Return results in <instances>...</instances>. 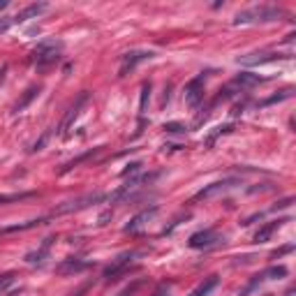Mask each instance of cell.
Returning a JSON list of instances; mask_svg holds the SVG:
<instances>
[{"instance_id":"1","label":"cell","mask_w":296,"mask_h":296,"mask_svg":"<svg viewBox=\"0 0 296 296\" xmlns=\"http://www.w3.org/2000/svg\"><path fill=\"white\" fill-rule=\"evenodd\" d=\"M282 10L273 5H261V7H250L236 14L234 26H245V24H268V21H278L282 17Z\"/></svg>"},{"instance_id":"2","label":"cell","mask_w":296,"mask_h":296,"mask_svg":"<svg viewBox=\"0 0 296 296\" xmlns=\"http://www.w3.org/2000/svg\"><path fill=\"white\" fill-rule=\"evenodd\" d=\"M61 49H63V42L58 40H44L40 42L31 54V61L35 63L37 70H47V67L56 65L61 61Z\"/></svg>"},{"instance_id":"3","label":"cell","mask_w":296,"mask_h":296,"mask_svg":"<svg viewBox=\"0 0 296 296\" xmlns=\"http://www.w3.org/2000/svg\"><path fill=\"white\" fill-rule=\"evenodd\" d=\"M88 91H84V93H79V97L74 100V104L67 109V114L63 116V121H61V125L56 127V134L58 137H67V132L72 130V125H74V121L79 118V114H81V109L86 107V102H88Z\"/></svg>"},{"instance_id":"4","label":"cell","mask_w":296,"mask_h":296,"mask_svg":"<svg viewBox=\"0 0 296 296\" xmlns=\"http://www.w3.org/2000/svg\"><path fill=\"white\" fill-rule=\"evenodd\" d=\"M206 79H208V74L201 72V74H197V77L190 79V81L185 84V102H187V107L197 109V107H199V104L204 102Z\"/></svg>"},{"instance_id":"5","label":"cell","mask_w":296,"mask_h":296,"mask_svg":"<svg viewBox=\"0 0 296 296\" xmlns=\"http://www.w3.org/2000/svg\"><path fill=\"white\" fill-rule=\"evenodd\" d=\"M100 201H107V194L104 192H95V194H84L74 201H65L56 208V215H65V213H77V211H84L88 208L91 204H100Z\"/></svg>"},{"instance_id":"6","label":"cell","mask_w":296,"mask_h":296,"mask_svg":"<svg viewBox=\"0 0 296 296\" xmlns=\"http://www.w3.org/2000/svg\"><path fill=\"white\" fill-rule=\"evenodd\" d=\"M220 241H222V238H220V234L215 229H201L187 238V245L192 250H208V248H213V245H218Z\"/></svg>"},{"instance_id":"7","label":"cell","mask_w":296,"mask_h":296,"mask_svg":"<svg viewBox=\"0 0 296 296\" xmlns=\"http://www.w3.org/2000/svg\"><path fill=\"white\" fill-rule=\"evenodd\" d=\"M137 257V252H123V254H118L114 259V264L111 266H107V271H104V280L109 282V280H116L118 275H123V273H127L130 271V264H132V259Z\"/></svg>"},{"instance_id":"8","label":"cell","mask_w":296,"mask_h":296,"mask_svg":"<svg viewBox=\"0 0 296 296\" xmlns=\"http://www.w3.org/2000/svg\"><path fill=\"white\" fill-rule=\"evenodd\" d=\"M153 56H155L153 51H130V54H125L121 58V72H118V77H127L139 63L151 61Z\"/></svg>"},{"instance_id":"9","label":"cell","mask_w":296,"mask_h":296,"mask_svg":"<svg viewBox=\"0 0 296 296\" xmlns=\"http://www.w3.org/2000/svg\"><path fill=\"white\" fill-rule=\"evenodd\" d=\"M284 58H291L289 54H248V56H238L236 63L245 67H254V65H266V63L273 61H284Z\"/></svg>"},{"instance_id":"10","label":"cell","mask_w":296,"mask_h":296,"mask_svg":"<svg viewBox=\"0 0 296 296\" xmlns=\"http://www.w3.org/2000/svg\"><path fill=\"white\" fill-rule=\"evenodd\" d=\"M157 211H160L157 206H151V208H144V211H141V213H137V215H134V218L125 224V229H123V231H125V234H139V231L144 229L146 224H148V222H151V220L157 215Z\"/></svg>"},{"instance_id":"11","label":"cell","mask_w":296,"mask_h":296,"mask_svg":"<svg viewBox=\"0 0 296 296\" xmlns=\"http://www.w3.org/2000/svg\"><path fill=\"white\" fill-rule=\"evenodd\" d=\"M238 185V181L236 178H224V181H218V183H211V185H206L204 190H199V192L192 197V201H201V199H211V197H215V194L220 192H227L229 187Z\"/></svg>"},{"instance_id":"12","label":"cell","mask_w":296,"mask_h":296,"mask_svg":"<svg viewBox=\"0 0 296 296\" xmlns=\"http://www.w3.org/2000/svg\"><path fill=\"white\" fill-rule=\"evenodd\" d=\"M86 268H91V261H84V259H77V257H70V259L61 261V264L56 266V271L61 273V275H70V273H81Z\"/></svg>"},{"instance_id":"13","label":"cell","mask_w":296,"mask_h":296,"mask_svg":"<svg viewBox=\"0 0 296 296\" xmlns=\"http://www.w3.org/2000/svg\"><path fill=\"white\" fill-rule=\"evenodd\" d=\"M47 10H49L47 3H33V5L24 7V10L14 17V24H24V21H28V19H37L42 12H47Z\"/></svg>"},{"instance_id":"14","label":"cell","mask_w":296,"mask_h":296,"mask_svg":"<svg viewBox=\"0 0 296 296\" xmlns=\"http://www.w3.org/2000/svg\"><path fill=\"white\" fill-rule=\"evenodd\" d=\"M54 241H56L54 236H49V238H44V243H42V245H40V248L26 254V261H28V264H42V261L49 257V250H51V245H54Z\"/></svg>"},{"instance_id":"15","label":"cell","mask_w":296,"mask_h":296,"mask_svg":"<svg viewBox=\"0 0 296 296\" xmlns=\"http://www.w3.org/2000/svg\"><path fill=\"white\" fill-rule=\"evenodd\" d=\"M40 91H42L40 86H31V88H28V91H26L24 95H21V97L17 100V104L12 107V114H21V111H24L26 107H28V104H31L37 95H40Z\"/></svg>"},{"instance_id":"16","label":"cell","mask_w":296,"mask_h":296,"mask_svg":"<svg viewBox=\"0 0 296 296\" xmlns=\"http://www.w3.org/2000/svg\"><path fill=\"white\" fill-rule=\"evenodd\" d=\"M47 224V218H37V220H28V222H19V224H10V227H0V236L5 234H14V231H28L33 227Z\"/></svg>"},{"instance_id":"17","label":"cell","mask_w":296,"mask_h":296,"mask_svg":"<svg viewBox=\"0 0 296 296\" xmlns=\"http://www.w3.org/2000/svg\"><path fill=\"white\" fill-rule=\"evenodd\" d=\"M264 81V77L259 74H252V72H241L234 77V86H241V88H254Z\"/></svg>"},{"instance_id":"18","label":"cell","mask_w":296,"mask_h":296,"mask_svg":"<svg viewBox=\"0 0 296 296\" xmlns=\"http://www.w3.org/2000/svg\"><path fill=\"white\" fill-rule=\"evenodd\" d=\"M282 222H289V218H284V220H275V222L264 224V227H261V229L257 231V234H254V243H266L268 238H271V234H273V231L278 229V227H280Z\"/></svg>"},{"instance_id":"19","label":"cell","mask_w":296,"mask_h":296,"mask_svg":"<svg viewBox=\"0 0 296 296\" xmlns=\"http://www.w3.org/2000/svg\"><path fill=\"white\" fill-rule=\"evenodd\" d=\"M218 282H220V278L215 275V273H213V275H208V278H206L204 282L197 287V289L190 291V296H208L213 289H215V287H218Z\"/></svg>"},{"instance_id":"20","label":"cell","mask_w":296,"mask_h":296,"mask_svg":"<svg viewBox=\"0 0 296 296\" xmlns=\"http://www.w3.org/2000/svg\"><path fill=\"white\" fill-rule=\"evenodd\" d=\"M100 151H102V148H93V151L84 153V155L74 157V160H70V162H67V164H63V167H61V171H58V174H67V171H72L74 167H79V164H81V162H86V160H91V157H95Z\"/></svg>"},{"instance_id":"21","label":"cell","mask_w":296,"mask_h":296,"mask_svg":"<svg viewBox=\"0 0 296 296\" xmlns=\"http://www.w3.org/2000/svg\"><path fill=\"white\" fill-rule=\"evenodd\" d=\"M291 95H294V88H284V91H280V93H275V95L261 100L259 107H268V104H275V102H282V100H289Z\"/></svg>"},{"instance_id":"22","label":"cell","mask_w":296,"mask_h":296,"mask_svg":"<svg viewBox=\"0 0 296 296\" xmlns=\"http://www.w3.org/2000/svg\"><path fill=\"white\" fill-rule=\"evenodd\" d=\"M287 266H271V268H266L264 275L261 278H268V280H280V278H287Z\"/></svg>"},{"instance_id":"23","label":"cell","mask_w":296,"mask_h":296,"mask_svg":"<svg viewBox=\"0 0 296 296\" xmlns=\"http://www.w3.org/2000/svg\"><path fill=\"white\" fill-rule=\"evenodd\" d=\"M151 81H144V86H141V97H139V111L141 114H146V109H148V100H151Z\"/></svg>"},{"instance_id":"24","label":"cell","mask_w":296,"mask_h":296,"mask_svg":"<svg viewBox=\"0 0 296 296\" xmlns=\"http://www.w3.org/2000/svg\"><path fill=\"white\" fill-rule=\"evenodd\" d=\"M234 130V125H218L215 130H213V134H208V139H206V146H213V141L218 139L220 134H227Z\"/></svg>"},{"instance_id":"25","label":"cell","mask_w":296,"mask_h":296,"mask_svg":"<svg viewBox=\"0 0 296 296\" xmlns=\"http://www.w3.org/2000/svg\"><path fill=\"white\" fill-rule=\"evenodd\" d=\"M35 192H17V194H0V204H10V201H21L33 197Z\"/></svg>"},{"instance_id":"26","label":"cell","mask_w":296,"mask_h":296,"mask_svg":"<svg viewBox=\"0 0 296 296\" xmlns=\"http://www.w3.org/2000/svg\"><path fill=\"white\" fill-rule=\"evenodd\" d=\"M164 132H169V134H185L187 127L183 125V123H164Z\"/></svg>"},{"instance_id":"27","label":"cell","mask_w":296,"mask_h":296,"mask_svg":"<svg viewBox=\"0 0 296 296\" xmlns=\"http://www.w3.org/2000/svg\"><path fill=\"white\" fill-rule=\"evenodd\" d=\"M14 278H17L14 273H3V275H0V291H5L7 287L14 282Z\"/></svg>"},{"instance_id":"28","label":"cell","mask_w":296,"mask_h":296,"mask_svg":"<svg viewBox=\"0 0 296 296\" xmlns=\"http://www.w3.org/2000/svg\"><path fill=\"white\" fill-rule=\"evenodd\" d=\"M169 289H171V282H162V284H157L151 296H169Z\"/></svg>"},{"instance_id":"29","label":"cell","mask_w":296,"mask_h":296,"mask_svg":"<svg viewBox=\"0 0 296 296\" xmlns=\"http://www.w3.org/2000/svg\"><path fill=\"white\" fill-rule=\"evenodd\" d=\"M12 26H14V17H3V19H0V35L7 33Z\"/></svg>"},{"instance_id":"30","label":"cell","mask_w":296,"mask_h":296,"mask_svg":"<svg viewBox=\"0 0 296 296\" xmlns=\"http://www.w3.org/2000/svg\"><path fill=\"white\" fill-rule=\"evenodd\" d=\"M294 204V197H284V199H280L275 206H271V211H282V208H287V206Z\"/></svg>"},{"instance_id":"31","label":"cell","mask_w":296,"mask_h":296,"mask_svg":"<svg viewBox=\"0 0 296 296\" xmlns=\"http://www.w3.org/2000/svg\"><path fill=\"white\" fill-rule=\"evenodd\" d=\"M49 137H51V132H44V134H42V139H40V141H35V146H33V153L42 151V148H44V144H47V139H49Z\"/></svg>"},{"instance_id":"32","label":"cell","mask_w":296,"mask_h":296,"mask_svg":"<svg viewBox=\"0 0 296 296\" xmlns=\"http://www.w3.org/2000/svg\"><path fill=\"white\" fill-rule=\"evenodd\" d=\"M141 169V162H132L130 164V167H127V169H123L121 171V176H130V174H137V171Z\"/></svg>"},{"instance_id":"33","label":"cell","mask_w":296,"mask_h":296,"mask_svg":"<svg viewBox=\"0 0 296 296\" xmlns=\"http://www.w3.org/2000/svg\"><path fill=\"white\" fill-rule=\"evenodd\" d=\"M294 250V243H289V245H284V248H280V250H275V252L271 254L273 259H278V257H282V254H287V252H291Z\"/></svg>"},{"instance_id":"34","label":"cell","mask_w":296,"mask_h":296,"mask_svg":"<svg viewBox=\"0 0 296 296\" xmlns=\"http://www.w3.org/2000/svg\"><path fill=\"white\" fill-rule=\"evenodd\" d=\"M139 287H141V280H137V282H134L132 287H127V289L123 291V294H118V296H134V291L139 289Z\"/></svg>"},{"instance_id":"35","label":"cell","mask_w":296,"mask_h":296,"mask_svg":"<svg viewBox=\"0 0 296 296\" xmlns=\"http://www.w3.org/2000/svg\"><path fill=\"white\" fill-rule=\"evenodd\" d=\"M243 109H245V102H241V104H236L234 109H231V116H241V114H243Z\"/></svg>"}]
</instances>
